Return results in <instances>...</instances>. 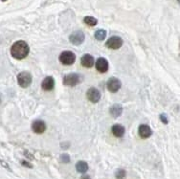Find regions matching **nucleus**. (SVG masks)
Listing matches in <instances>:
<instances>
[{
    "label": "nucleus",
    "instance_id": "nucleus-4",
    "mask_svg": "<svg viewBox=\"0 0 180 179\" xmlns=\"http://www.w3.org/2000/svg\"><path fill=\"white\" fill-rule=\"evenodd\" d=\"M80 82H81V77L79 74H76V73L68 74L63 78V83L64 85H67V86H76Z\"/></svg>",
    "mask_w": 180,
    "mask_h": 179
},
{
    "label": "nucleus",
    "instance_id": "nucleus-7",
    "mask_svg": "<svg viewBox=\"0 0 180 179\" xmlns=\"http://www.w3.org/2000/svg\"><path fill=\"white\" fill-rule=\"evenodd\" d=\"M86 97L91 103H97L101 100V92L97 88L90 87L86 92Z\"/></svg>",
    "mask_w": 180,
    "mask_h": 179
},
{
    "label": "nucleus",
    "instance_id": "nucleus-13",
    "mask_svg": "<svg viewBox=\"0 0 180 179\" xmlns=\"http://www.w3.org/2000/svg\"><path fill=\"white\" fill-rule=\"evenodd\" d=\"M81 63L83 67L85 68H91L94 64V57L89 55V54H85L83 55L81 58Z\"/></svg>",
    "mask_w": 180,
    "mask_h": 179
},
{
    "label": "nucleus",
    "instance_id": "nucleus-9",
    "mask_svg": "<svg viewBox=\"0 0 180 179\" xmlns=\"http://www.w3.org/2000/svg\"><path fill=\"white\" fill-rule=\"evenodd\" d=\"M32 129H33V131L35 133L41 134L46 130V125L41 120H35L32 124Z\"/></svg>",
    "mask_w": 180,
    "mask_h": 179
},
{
    "label": "nucleus",
    "instance_id": "nucleus-21",
    "mask_svg": "<svg viewBox=\"0 0 180 179\" xmlns=\"http://www.w3.org/2000/svg\"><path fill=\"white\" fill-rule=\"evenodd\" d=\"M160 120L162 121L163 124H168V122H169V121H168L167 116H166L165 114H161V115H160Z\"/></svg>",
    "mask_w": 180,
    "mask_h": 179
},
{
    "label": "nucleus",
    "instance_id": "nucleus-3",
    "mask_svg": "<svg viewBox=\"0 0 180 179\" xmlns=\"http://www.w3.org/2000/svg\"><path fill=\"white\" fill-rule=\"evenodd\" d=\"M76 61V56L71 51H63L59 55V62L64 65H71Z\"/></svg>",
    "mask_w": 180,
    "mask_h": 179
},
{
    "label": "nucleus",
    "instance_id": "nucleus-19",
    "mask_svg": "<svg viewBox=\"0 0 180 179\" xmlns=\"http://www.w3.org/2000/svg\"><path fill=\"white\" fill-rule=\"evenodd\" d=\"M115 176H116V178H117V179H125V178H126V176H127V172H126V171H125V170H123V169H120V170H118V171L116 172Z\"/></svg>",
    "mask_w": 180,
    "mask_h": 179
},
{
    "label": "nucleus",
    "instance_id": "nucleus-16",
    "mask_svg": "<svg viewBox=\"0 0 180 179\" xmlns=\"http://www.w3.org/2000/svg\"><path fill=\"white\" fill-rule=\"evenodd\" d=\"M76 170L81 173H85L88 170V165L85 161H79L76 164Z\"/></svg>",
    "mask_w": 180,
    "mask_h": 179
},
{
    "label": "nucleus",
    "instance_id": "nucleus-6",
    "mask_svg": "<svg viewBox=\"0 0 180 179\" xmlns=\"http://www.w3.org/2000/svg\"><path fill=\"white\" fill-rule=\"evenodd\" d=\"M85 34L81 31H75L74 33H72L69 37V40L72 44L74 45H80L83 41H85Z\"/></svg>",
    "mask_w": 180,
    "mask_h": 179
},
{
    "label": "nucleus",
    "instance_id": "nucleus-12",
    "mask_svg": "<svg viewBox=\"0 0 180 179\" xmlns=\"http://www.w3.org/2000/svg\"><path fill=\"white\" fill-rule=\"evenodd\" d=\"M138 133H139L141 138L147 139V138L150 137L152 131H151V128L148 125H140L139 129H138Z\"/></svg>",
    "mask_w": 180,
    "mask_h": 179
},
{
    "label": "nucleus",
    "instance_id": "nucleus-1",
    "mask_svg": "<svg viewBox=\"0 0 180 179\" xmlns=\"http://www.w3.org/2000/svg\"><path fill=\"white\" fill-rule=\"evenodd\" d=\"M29 45L24 40L16 41L11 47V55L16 59L25 58L29 54Z\"/></svg>",
    "mask_w": 180,
    "mask_h": 179
},
{
    "label": "nucleus",
    "instance_id": "nucleus-11",
    "mask_svg": "<svg viewBox=\"0 0 180 179\" xmlns=\"http://www.w3.org/2000/svg\"><path fill=\"white\" fill-rule=\"evenodd\" d=\"M55 87V80L53 77H46L41 82V88L44 91H51Z\"/></svg>",
    "mask_w": 180,
    "mask_h": 179
},
{
    "label": "nucleus",
    "instance_id": "nucleus-25",
    "mask_svg": "<svg viewBox=\"0 0 180 179\" xmlns=\"http://www.w3.org/2000/svg\"><path fill=\"white\" fill-rule=\"evenodd\" d=\"M2 1H6V0H2Z\"/></svg>",
    "mask_w": 180,
    "mask_h": 179
},
{
    "label": "nucleus",
    "instance_id": "nucleus-14",
    "mask_svg": "<svg viewBox=\"0 0 180 179\" xmlns=\"http://www.w3.org/2000/svg\"><path fill=\"white\" fill-rule=\"evenodd\" d=\"M111 131H112V133L115 137L120 138V137H123L124 134H125V127L122 125L116 124L112 126Z\"/></svg>",
    "mask_w": 180,
    "mask_h": 179
},
{
    "label": "nucleus",
    "instance_id": "nucleus-18",
    "mask_svg": "<svg viewBox=\"0 0 180 179\" xmlns=\"http://www.w3.org/2000/svg\"><path fill=\"white\" fill-rule=\"evenodd\" d=\"M83 21H85V23L86 25L92 26V27L95 26V25H97V23H98V20L93 16H85V19H83Z\"/></svg>",
    "mask_w": 180,
    "mask_h": 179
},
{
    "label": "nucleus",
    "instance_id": "nucleus-20",
    "mask_svg": "<svg viewBox=\"0 0 180 179\" xmlns=\"http://www.w3.org/2000/svg\"><path fill=\"white\" fill-rule=\"evenodd\" d=\"M59 160H61L62 163H69L70 162V157H69L68 154L63 153V154L61 155V158H59Z\"/></svg>",
    "mask_w": 180,
    "mask_h": 179
},
{
    "label": "nucleus",
    "instance_id": "nucleus-17",
    "mask_svg": "<svg viewBox=\"0 0 180 179\" xmlns=\"http://www.w3.org/2000/svg\"><path fill=\"white\" fill-rule=\"evenodd\" d=\"M94 37H95V39H97V40L102 41V40H104V39H105V37H106V31H104V30H103V29L96 31Z\"/></svg>",
    "mask_w": 180,
    "mask_h": 179
},
{
    "label": "nucleus",
    "instance_id": "nucleus-24",
    "mask_svg": "<svg viewBox=\"0 0 180 179\" xmlns=\"http://www.w3.org/2000/svg\"><path fill=\"white\" fill-rule=\"evenodd\" d=\"M0 102H1V96H0Z\"/></svg>",
    "mask_w": 180,
    "mask_h": 179
},
{
    "label": "nucleus",
    "instance_id": "nucleus-8",
    "mask_svg": "<svg viewBox=\"0 0 180 179\" xmlns=\"http://www.w3.org/2000/svg\"><path fill=\"white\" fill-rule=\"evenodd\" d=\"M106 87H107V89H108L110 92L116 93L120 89V87H121V81H120L119 79H117L115 77H112L108 80H107Z\"/></svg>",
    "mask_w": 180,
    "mask_h": 179
},
{
    "label": "nucleus",
    "instance_id": "nucleus-2",
    "mask_svg": "<svg viewBox=\"0 0 180 179\" xmlns=\"http://www.w3.org/2000/svg\"><path fill=\"white\" fill-rule=\"evenodd\" d=\"M17 82L19 86L23 88H27L31 85L32 83V75L29 72H21L17 75Z\"/></svg>",
    "mask_w": 180,
    "mask_h": 179
},
{
    "label": "nucleus",
    "instance_id": "nucleus-23",
    "mask_svg": "<svg viewBox=\"0 0 180 179\" xmlns=\"http://www.w3.org/2000/svg\"><path fill=\"white\" fill-rule=\"evenodd\" d=\"M81 179H91V178H90V177H89L88 175H83V176H82V177H81Z\"/></svg>",
    "mask_w": 180,
    "mask_h": 179
},
{
    "label": "nucleus",
    "instance_id": "nucleus-5",
    "mask_svg": "<svg viewBox=\"0 0 180 179\" xmlns=\"http://www.w3.org/2000/svg\"><path fill=\"white\" fill-rule=\"evenodd\" d=\"M123 43H124V41H123V39L121 38H119V37H111L108 40L106 41L105 46L108 49L117 50V49L121 48Z\"/></svg>",
    "mask_w": 180,
    "mask_h": 179
},
{
    "label": "nucleus",
    "instance_id": "nucleus-15",
    "mask_svg": "<svg viewBox=\"0 0 180 179\" xmlns=\"http://www.w3.org/2000/svg\"><path fill=\"white\" fill-rule=\"evenodd\" d=\"M109 112H110V115L114 118H118L119 116L122 115V112H123V107L122 105H120L118 103L116 104H113L110 109H109Z\"/></svg>",
    "mask_w": 180,
    "mask_h": 179
},
{
    "label": "nucleus",
    "instance_id": "nucleus-22",
    "mask_svg": "<svg viewBox=\"0 0 180 179\" xmlns=\"http://www.w3.org/2000/svg\"><path fill=\"white\" fill-rule=\"evenodd\" d=\"M22 164H23V165H25L26 167H30V168H32V166H31V165H30L29 163L25 162V161H23V162H22Z\"/></svg>",
    "mask_w": 180,
    "mask_h": 179
},
{
    "label": "nucleus",
    "instance_id": "nucleus-10",
    "mask_svg": "<svg viewBox=\"0 0 180 179\" xmlns=\"http://www.w3.org/2000/svg\"><path fill=\"white\" fill-rule=\"evenodd\" d=\"M108 62L106 61L104 57H99L96 62V69H97L100 73H105L108 70Z\"/></svg>",
    "mask_w": 180,
    "mask_h": 179
}]
</instances>
